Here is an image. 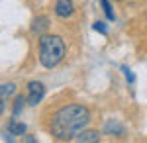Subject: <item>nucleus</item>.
<instances>
[{
	"label": "nucleus",
	"instance_id": "f257e3e1",
	"mask_svg": "<svg viewBox=\"0 0 147 143\" xmlns=\"http://www.w3.org/2000/svg\"><path fill=\"white\" fill-rule=\"evenodd\" d=\"M90 121V112L82 104H65L59 110H55L49 118L47 130L49 133L59 139V141H67L75 139L77 133L82 132Z\"/></svg>",
	"mask_w": 147,
	"mask_h": 143
},
{
	"label": "nucleus",
	"instance_id": "f03ea898",
	"mask_svg": "<svg viewBox=\"0 0 147 143\" xmlns=\"http://www.w3.org/2000/svg\"><path fill=\"white\" fill-rule=\"evenodd\" d=\"M65 51H67V47H65L63 37L49 35V33L39 35V63L45 69H55L63 61Z\"/></svg>",
	"mask_w": 147,
	"mask_h": 143
},
{
	"label": "nucleus",
	"instance_id": "7ed1b4c3",
	"mask_svg": "<svg viewBox=\"0 0 147 143\" xmlns=\"http://www.w3.org/2000/svg\"><path fill=\"white\" fill-rule=\"evenodd\" d=\"M43 96H45V86H43V82H39V80L28 82V104H30V106L39 104Z\"/></svg>",
	"mask_w": 147,
	"mask_h": 143
},
{
	"label": "nucleus",
	"instance_id": "20e7f679",
	"mask_svg": "<svg viewBox=\"0 0 147 143\" xmlns=\"http://www.w3.org/2000/svg\"><path fill=\"white\" fill-rule=\"evenodd\" d=\"M53 10H55L57 18L65 20V18H71L75 14V4H73V0H57Z\"/></svg>",
	"mask_w": 147,
	"mask_h": 143
},
{
	"label": "nucleus",
	"instance_id": "39448f33",
	"mask_svg": "<svg viewBox=\"0 0 147 143\" xmlns=\"http://www.w3.org/2000/svg\"><path fill=\"white\" fill-rule=\"evenodd\" d=\"M49 26H51V22H49V18L47 16H35L34 20H32V33H35V35H43V33L49 30Z\"/></svg>",
	"mask_w": 147,
	"mask_h": 143
},
{
	"label": "nucleus",
	"instance_id": "423d86ee",
	"mask_svg": "<svg viewBox=\"0 0 147 143\" xmlns=\"http://www.w3.org/2000/svg\"><path fill=\"white\" fill-rule=\"evenodd\" d=\"M104 133L106 135H116V137H124L125 135V127L120 123L118 120H108L106 123H104Z\"/></svg>",
	"mask_w": 147,
	"mask_h": 143
},
{
	"label": "nucleus",
	"instance_id": "0eeeda50",
	"mask_svg": "<svg viewBox=\"0 0 147 143\" xmlns=\"http://www.w3.org/2000/svg\"><path fill=\"white\" fill-rule=\"evenodd\" d=\"M75 139L80 143H96V141H100V133L94 132V130H82V132L77 133Z\"/></svg>",
	"mask_w": 147,
	"mask_h": 143
},
{
	"label": "nucleus",
	"instance_id": "6e6552de",
	"mask_svg": "<svg viewBox=\"0 0 147 143\" xmlns=\"http://www.w3.org/2000/svg\"><path fill=\"white\" fill-rule=\"evenodd\" d=\"M6 132L12 133V135H24V133H26V125L16 120V116H12V120L8 121V125H6Z\"/></svg>",
	"mask_w": 147,
	"mask_h": 143
},
{
	"label": "nucleus",
	"instance_id": "1a4fd4ad",
	"mask_svg": "<svg viewBox=\"0 0 147 143\" xmlns=\"http://www.w3.org/2000/svg\"><path fill=\"white\" fill-rule=\"evenodd\" d=\"M24 106H26V98H24L22 94H20V96H16V98H14V104H12V116H16V118H18V116L22 114Z\"/></svg>",
	"mask_w": 147,
	"mask_h": 143
},
{
	"label": "nucleus",
	"instance_id": "9d476101",
	"mask_svg": "<svg viewBox=\"0 0 147 143\" xmlns=\"http://www.w3.org/2000/svg\"><path fill=\"white\" fill-rule=\"evenodd\" d=\"M14 92H16V84H14V82H6V84H0V96H2V98H10L12 94H14Z\"/></svg>",
	"mask_w": 147,
	"mask_h": 143
},
{
	"label": "nucleus",
	"instance_id": "9b49d317",
	"mask_svg": "<svg viewBox=\"0 0 147 143\" xmlns=\"http://www.w3.org/2000/svg\"><path fill=\"white\" fill-rule=\"evenodd\" d=\"M100 6H102V10H104V14H106V18H108L110 22H114V20H116V14H114L110 2H108V0H100Z\"/></svg>",
	"mask_w": 147,
	"mask_h": 143
},
{
	"label": "nucleus",
	"instance_id": "f8f14e48",
	"mask_svg": "<svg viewBox=\"0 0 147 143\" xmlns=\"http://www.w3.org/2000/svg\"><path fill=\"white\" fill-rule=\"evenodd\" d=\"M122 73L125 75V78H127V82H129V84H134V82H136V75L131 73V69H129V67L122 65Z\"/></svg>",
	"mask_w": 147,
	"mask_h": 143
},
{
	"label": "nucleus",
	"instance_id": "ddd939ff",
	"mask_svg": "<svg viewBox=\"0 0 147 143\" xmlns=\"http://www.w3.org/2000/svg\"><path fill=\"white\" fill-rule=\"evenodd\" d=\"M92 28H94V32L102 33V35L108 33V28H106V24H104V22H94V24H92Z\"/></svg>",
	"mask_w": 147,
	"mask_h": 143
},
{
	"label": "nucleus",
	"instance_id": "4468645a",
	"mask_svg": "<svg viewBox=\"0 0 147 143\" xmlns=\"http://www.w3.org/2000/svg\"><path fill=\"white\" fill-rule=\"evenodd\" d=\"M24 141H28V143H34V141H35V137H32V135H28V137H24Z\"/></svg>",
	"mask_w": 147,
	"mask_h": 143
},
{
	"label": "nucleus",
	"instance_id": "2eb2a0df",
	"mask_svg": "<svg viewBox=\"0 0 147 143\" xmlns=\"http://www.w3.org/2000/svg\"><path fill=\"white\" fill-rule=\"evenodd\" d=\"M114 2H122V0H114Z\"/></svg>",
	"mask_w": 147,
	"mask_h": 143
},
{
	"label": "nucleus",
	"instance_id": "dca6fc26",
	"mask_svg": "<svg viewBox=\"0 0 147 143\" xmlns=\"http://www.w3.org/2000/svg\"><path fill=\"white\" fill-rule=\"evenodd\" d=\"M145 20H147V14H145Z\"/></svg>",
	"mask_w": 147,
	"mask_h": 143
}]
</instances>
